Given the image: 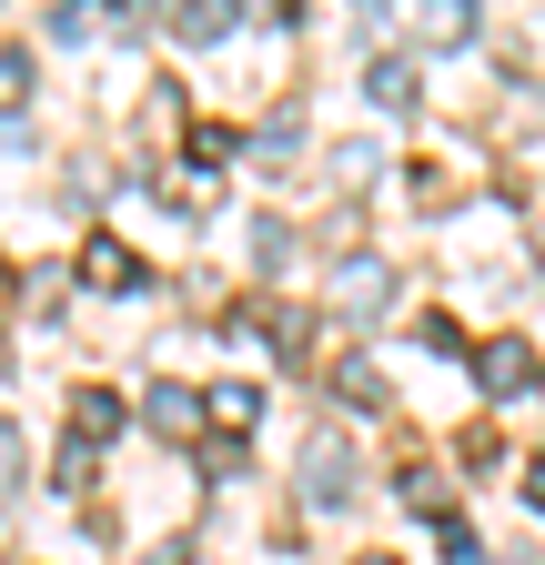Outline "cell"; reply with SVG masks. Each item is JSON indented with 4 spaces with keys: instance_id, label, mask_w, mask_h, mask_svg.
I'll list each match as a JSON object with an SVG mask.
<instances>
[]
</instances>
